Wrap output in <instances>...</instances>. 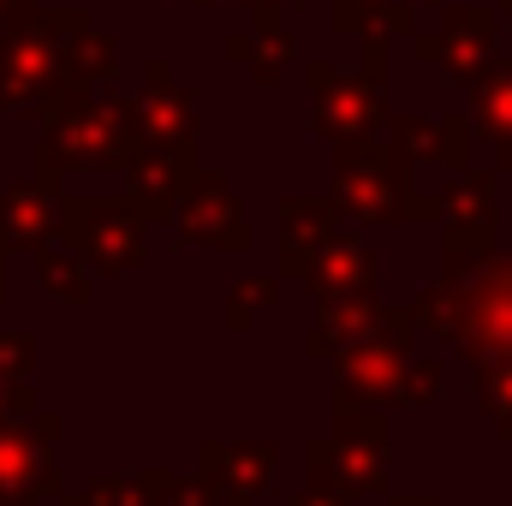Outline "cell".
Here are the masks:
<instances>
[{
  "label": "cell",
  "mask_w": 512,
  "mask_h": 506,
  "mask_svg": "<svg viewBox=\"0 0 512 506\" xmlns=\"http://www.w3.org/2000/svg\"><path fill=\"white\" fill-rule=\"evenodd\" d=\"M42 489V459L30 453L24 429H0V506H30Z\"/></svg>",
  "instance_id": "6da1fadb"
}]
</instances>
